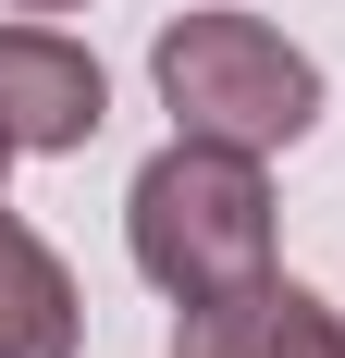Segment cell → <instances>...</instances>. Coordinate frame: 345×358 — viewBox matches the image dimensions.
<instances>
[{
    "label": "cell",
    "mask_w": 345,
    "mask_h": 358,
    "mask_svg": "<svg viewBox=\"0 0 345 358\" xmlns=\"http://www.w3.org/2000/svg\"><path fill=\"white\" fill-rule=\"evenodd\" d=\"M124 248L136 272L198 309V296H235L272 272V185H259V148L235 136H172L136 185H124Z\"/></svg>",
    "instance_id": "cell-1"
},
{
    "label": "cell",
    "mask_w": 345,
    "mask_h": 358,
    "mask_svg": "<svg viewBox=\"0 0 345 358\" xmlns=\"http://www.w3.org/2000/svg\"><path fill=\"white\" fill-rule=\"evenodd\" d=\"M172 136H235V148H296L321 124V62L259 13H172L148 50Z\"/></svg>",
    "instance_id": "cell-2"
},
{
    "label": "cell",
    "mask_w": 345,
    "mask_h": 358,
    "mask_svg": "<svg viewBox=\"0 0 345 358\" xmlns=\"http://www.w3.org/2000/svg\"><path fill=\"white\" fill-rule=\"evenodd\" d=\"M172 358H345V309L309 296V285H284V272H259L235 296L172 309Z\"/></svg>",
    "instance_id": "cell-4"
},
{
    "label": "cell",
    "mask_w": 345,
    "mask_h": 358,
    "mask_svg": "<svg viewBox=\"0 0 345 358\" xmlns=\"http://www.w3.org/2000/svg\"><path fill=\"white\" fill-rule=\"evenodd\" d=\"M0 124H13V148H37V161H74V148L111 124L99 50H74L62 25H0Z\"/></svg>",
    "instance_id": "cell-3"
},
{
    "label": "cell",
    "mask_w": 345,
    "mask_h": 358,
    "mask_svg": "<svg viewBox=\"0 0 345 358\" xmlns=\"http://www.w3.org/2000/svg\"><path fill=\"white\" fill-rule=\"evenodd\" d=\"M87 346V296L37 222L0 210V358H74Z\"/></svg>",
    "instance_id": "cell-5"
},
{
    "label": "cell",
    "mask_w": 345,
    "mask_h": 358,
    "mask_svg": "<svg viewBox=\"0 0 345 358\" xmlns=\"http://www.w3.org/2000/svg\"><path fill=\"white\" fill-rule=\"evenodd\" d=\"M0 13H74V0H0Z\"/></svg>",
    "instance_id": "cell-6"
},
{
    "label": "cell",
    "mask_w": 345,
    "mask_h": 358,
    "mask_svg": "<svg viewBox=\"0 0 345 358\" xmlns=\"http://www.w3.org/2000/svg\"><path fill=\"white\" fill-rule=\"evenodd\" d=\"M13 161H25V148H13V124H0V173H13Z\"/></svg>",
    "instance_id": "cell-7"
}]
</instances>
